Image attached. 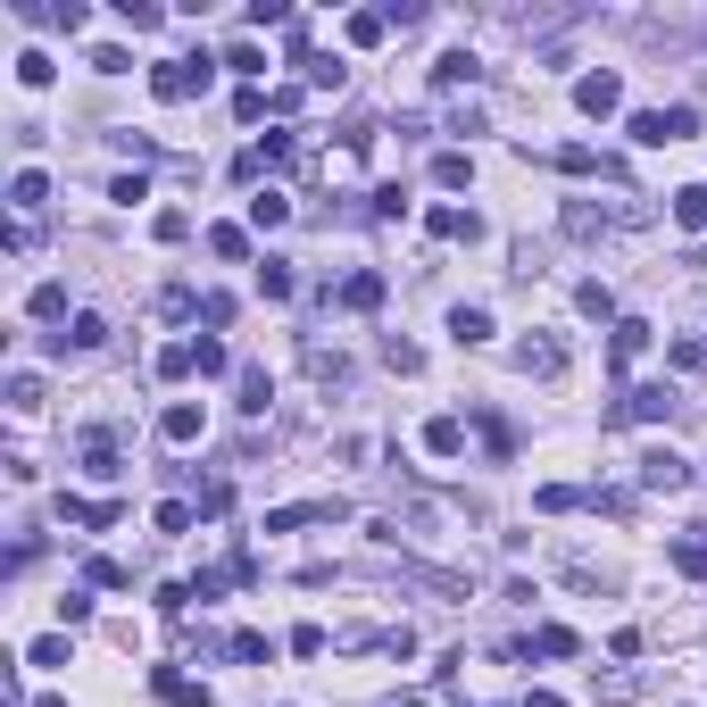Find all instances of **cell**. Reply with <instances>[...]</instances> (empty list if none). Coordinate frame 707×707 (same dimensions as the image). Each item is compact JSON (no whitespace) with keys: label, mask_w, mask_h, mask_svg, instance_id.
<instances>
[{"label":"cell","mask_w":707,"mask_h":707,"mask_svg":"<svg viewBox=\"0 0 707 707\" xmlns=\"http://www.w3.org/2000/svg\"><path fill=\"white\" fill-rule=\"evenodd\" d=\"M233 117H242V126H259V117H275V93H259V84H242V93H233Z\"/></svg>","instance_id":"38"},{"label":"cell","mask_w":707,"mask_h":707,"mask_svg":"<svg viewBox=\"0 0 707 707\" xmlns=\"http://www.w3.org/2000/svg\"><path fill=\"white\" fill-rule=\"evenodd\" d=\"M524 650H533V657H575V650H583V641H575V633H566V624H541V633H533V641H524Z\"/></svg>","instance_id":"31"},{"label":"cell","mask_w":707,"mask_h":707,"mask_svg":"<svg viewBox=\"0 0 707 707\" xmlns=\"http://www.w3.org/2000/svg\"><path fill=\"white\" fill-rule=\"evenodd\" d=\"M300 67H308V84H317V93H341V84H350V67H341V58H300Z\"/></svg>","instance_id":"41"},{"label":"cell","mask_w":707,"mask_h":707,"mask_svg":"<svg viewBox=\"0 0 707 707\" xmlns=\"http://www.w3.org/2000/svg\"><path fill=\"white\" fill-rule=\"evenodd\" d=\"M42 200H51V175H42V167L9 175V217H42Z\"/></svg>","instance_id":"14"},{"label":"cell","mask_w":707,"mask_h":707,"mask_svg":"<svg viewBox=\"0 0 707 707\" xmlns=\"http://www.w3.org/2000/svg\"><path fill=\"white\" fill-rule=\"evenodd\" d=\"M391 707H425V699H391Z\"/></svg>","instance_id":"59"},{"label":"cell","mask_w":707,"mask_h":707,"mask_svg":"<svg viewBox=\"0 0 707 707\" xmlns=\"http://www.w3.org/2000/svg\"><path fill=\"white\" fill-rule=\"evenodd\" d=\"M250 225H259V233H275V225H292V200H283V192H259V200H250Z\"/></svg>","instance_id":"33"},{"label":"cell","mask_w":707,"mask_h":707,"mask_svg":"<svg viewBox=\"0 0 707 707\" xmlns=\"http://www.w3.org/2000/svg\"><path fill=\"white\" fill-rule=\"evenodd\" d=\"M117 18H126L133 34H150V25H159V0H117Z\"/></svg>","instance_id":"50"},{"label":"cell","mask_w":707,"mask_h":707,"mask_svg":"<svg viewBox=\"0 0 707 707\" xmlns=\"http://www.w3.org/2000/svg\"><path fill=\"white\" fill-rule=\"evenodd\" d=\"M192 508H200V516H225V508H233V483H225V475H208V483H192Z\"/></svg>","instance_id":"34"},{"label":"cell","mask_w":707,"mask_h":707,"mask_svg":"<svg viewBox=\"0 0 707 707\" xmlns=\"http://www.w3.org/2000/svg\"><path fill=\"white\" fill-rule=\"evenodd\" d=\"M425 449H433V458H458V449H466V425H458V416H425Z\"/></svg>","instance_id":"23"},{"label":"cell","mask_w":707,"mask_h":707,"mask_svg":"<svg viewBox=\"0 0 707 707\" xmlns=\"http://www.w3.org/2000/svg\"><path fill=\"white\" fill-rule=\"evenodd\" d=\"M75 624H93V599H84V591L58 599V633H75Z\"/></svg>","instance_id":"52"},{"label":"cell","mask_w":707,"mask_h":707,"mask_svg":"<svg viewBox=\"0 0 707 707\" xmlns=\"http://www.w3.org/2000/svg\"><path fill=\"white\" fill-rule=\"evenodd\" d=\"M34 707H67V699H58V690H51V699H34Z\"/></svg>","instance_id":"58"},{"label":"cell","mask_w":707,"mask_h":707,"mask_svg":"<svg viewBox=\"0 0 707 707\" xmlns=\"http://www.w3.org/2000/svg\"><path fill=\"white\" fill-rule=\"evenodd\" d=\"M150 233H159V242H184L192 217H184V208H159V217H150Z\"/></svg>","instance_id":"51"},{"label":"cell","mask_w":707,"mask_h":707,"mask_svg":"<svg viewBox=\"0 0 707 707\" xmlns=\"http://www.w3.org/2000/svg\"><path fill=\"white\" fill-rule=\"evenodd\" d=\"M225 67L242 75V84H259V75H267V51H259V42H233V51H225Z\"/></svg>","instance_id":"37"},{"label":"cell","mask_w":707,"mask_h":707,"mask_svg":"<svg viewBox=\"0 0 707 707\" xmlns=\"http://www.w3.org/2000/svg\"><path fill=\"white\" fill-rule=\"evenodd\" d=\"M126 516V500H84V491H58V524H84V533H109Z\"/></svg>","instance_id":"7"},{"label":"cell","mask_w":707,"mask_h":707,"mask_svg":"<svg viewBox=\"0 0 707 707\" xmlns=\"http://www.w3.org/2000/svg\"><path fill=\"white\" fill-rule=\"evenodd\" d=\"M374 650H383V657H416V633H409V624H391V633H374Z\"/></svg>","instance_id":"53"},{"label":"cell","mask_w":707,"mask_h":707,"mask_svg":"<svg viewBox=\"0 0 707 707\" xmlns=\"http://www.w3.org/2000/svg\"><path fill=\"white\" fill-rule=\"evenodd\" d=\"M641 350H650V325H641V317H616V325H608V367L624 374Z\"/></svg>","instance_id":"13"},{"label":"cell","mask_w":707,"mask_h":707,"mask_svg":"<svg viewBox=\"0 0 707 707\" xmlns=\"http://www.w3.org/2000/svg\"><path fill=\"white\" fill-rule=\"evenodd\" d=\"M449 334H458V350L491 341V308H475V300H466V308H449Z\"/></svg>","instance_id":"20"},{"label":"cell","mask_w":707,"mask_h":707,"mask_svg":"<svg viewBox=\"0 0 707 707\" xmlns=\"http://www.w3.org/2000/svg\"><path fill=\"white\" fill-rule=\"evenodd\" d=\"M433 184H442V192H466V184H475V159H466V150H442V159H433Z\"/></svg>","instance_id":"24"},{"label":"cell","mask_w":707,"mask_h":707,"mask_svg":"<svg viewBox=\"0 0 707 707\" xmlns=\"http://www.w3.org/2000/svg\"><path fill=\"white\" fill-rule=\"evenodd\" d=\"M84 583H93V591H126V558H84Z\"/></svg>","instance_id":"35"},{"label":"cell","mask_w":707,"mask_h":707,"mask_svg":"<svg viewBox=\"0 0 707 707\" xmlns=\"http://www.w3.org/2000/svg\"><path fill=\"white\" fill-rule=\"evenodd\" d=\"M624 133H633V142H641V150H666V142H674V126H666V109H633V117H624Z\"/></svg>","instance_id":"18"},{"label":"cell","mask_w":707,"mask_h":707,"mask_svg":"<svg viewBox=\"0 0 707 707\" xmlns=\"http://www.w3.org/2000/svg\"><path fill=\"white\" fill-rule=\"evenodd\" d=\"M341 34H350V51H374V42L391 34V18H383V9H358V18L341 25Z\"/></svg>","instance_id":"27"},{"label":"cell","mask_w":707,"mask_h":707,"mask_svg":"<svg viewBox=\"0 0 707 707\" xmlns=\"http://www.w3.org/2000/svg\"><path fill=\"white\" fill-rule=\"evenodd\" d=\"M341 308H350V317L383 308V275H374V267H367V275H350V283H341Z\"/></svg>","instance_id":"21"},{"label":"cell","mask_w":707,"mask_h":707,"mask_svg":"<svg viewBox=\"0 0 707 707\" xmlns=\"http://www.w3.org/2000/svg\"><path fill=\"white\" fill-rule=\"evenodd\" d=\"M350 516V500H292V508H275L267 516V533H300V524H341Z\"/></svg>","instance_id":"8"},{"label":"cell","mask_w":707,"mask_h":707,"mask_svg":"<svg viewBox=\"0 0 707 707\" xmlns=\"http://www.w3.org/2000/svg\"><path fill=\"white\" fill-rule=\"evenodd\" d=\"M674 409H683V400H674V383H633L608 416H599V425H666Z\"/></svg>","instance_id":"1"},{"label":"cell","mask_w":707,"mask_h":707,"mask_svg":"<svg viewBox=\"0 0 707 707\" xmlns=\"http://www.w3.org/2000/svg\"><path fill=\"white\" fill-rule=\"evenodd\" d=\"M84 475H93V483H117V475H126V458H117V433H109V425L84 433Z\"/></svg>","instance_id":"9"},{"label":"cell","mask_w":707,"mask_h":707,"mask_svg":"<svg viewBox=\"0 0 707 707\" xmlns=\"http://www.w3.org/2000/svg\"><path fill=\"white\" fill-rule=\"evenodd\" d=\"M109 200H126V208H133V200H150V175H142V167H133V175H117V184H109Z\"/></svg>","instance_id":"54"},{"label":"cell","mask_w":707,"mask_h":707,"mask_svg":"<svg viewBox=\"0 0 707 707\" xmlns=\"http://www.w3.org/2000/svg\"><path fill=\"white\" fill-rule=\"evenodd\" d=\"M633 483L641 491H690V458H683V449H641Z\"/></svg>","instance_id":"3"},{"label":"cell","mask_w":707,"mask_h":707,"mask_svg":"<svg viewBox=\"0 0 707 707\" xmlns=\"http://www.w3.org/2000/svg\"><path fill=\"white\" fill-rule=\"evenodd\" d=\"M383 367L391 374H425V350H416L409 334H383Z\"/></svg>","instance_id":"28"},{"label":"cell","mask_w":707,"mask_h":707,"mask_svg":"<svg viewBox=\"0 0 707 707\" xmlns=\"http://www.w3.org/2000/svg\"><path fill=\"white\" fill-rule=\"evenodd\" d=\"M666 558H674V575H683V583H707V524L674 533V550H666Z\"/></svg>","instance_id":"16"},{"label":"cell","mask_w":707,"mask_h":707,"mask_svg":"<svg viewBox=\"0 0 707 707\" xmlns=\"http://www.w3.org/2000/svg\"><path fill=\"white\" fill-rule=\"evenodd\" d=\"M200 433H208V409H200V400H167V409H159V442H167V449H192Z\"/></svg>","instance_id":"6"},{"label":"cell","mask_w":707,"mask_h":707,"mask_svg":"<svg viewBox=\"0 0 707 707\" xmlns=\"http://www.w3.org/2000/svg\"><path fill=\"white\" fill-rule=\"evenodd\" d=\"M425 233L433 242H483V217L475 208H425Z\"/></svg>","instance_id":"10"},{"label":"cell","mask_w":707,"mask_h":707,"mask_svg":"<svg viewBox=\"0 0 707 707\" xmlns=\"http://www.w3.org/2000/svg\"><path fill=\"white\" fill-rule=\"evenodd\" d=\"M192 516H200V508H192V500H167V508H159V516H150V524H159V533H192Z\"/></svg>","instance_id":"49"},{"label":"cell","mask_w":707,"mask_h":707,"mask_svg":"<svg viewBox=\"0 0 707 707\" xmlns=\"http://www.w3.org/2000/svg\"><path fill=\"white\" fill-rule=\"evenodd\" d=\"M100 341H109V317L75 308V317H67V350H100Z\"/></svg>","instance_id":"25"},{"label":"cell","mask_w":707,"mask_h":707,"mask_svg":"<svg viewBox=\"0 0 707 707\" xmlns=\"http://www.w3.org/2000/svg\"><path fill=\"white\" fill-rule=\"evenodd\" d=\"M533 508H541V516H575V508H591V491H575V483H541V491H533Z\"/></svg>","instance_id":"22"},{"label":"cell","mask_w":707,"mask_h":707,"mask_svg":"<svg viewBox=\"0 0 707 707\" xmlns=\"http://www.w3.org/2000/svg\"><path fill=\"white\" fill-rule=\"evenodd\" d=\"M300 367L317 374V383H334V391H341V383H350V358H341V350H334V341H317V334L300 341Z\"/></svg>","instance_id":"12"},{"label":"cell","mask_w":707,"mask_h":707,"mask_svg":"<svg viewBox=\"0 0 707 707\" xmlns=\"http://www.w3.org/2000/svg\"><path fill=\"white\" fill-rule=\"evenodd\" d=\"M475 433H483V449H491V458H508V449H516V442H508V425H500V416H475Z\"/></svg>","instance_id":"55"},{"label":"cell","mask_w":707,"mask_h":707,"mask_svg":"<svg viewBox=\"0 0 707 707\" xmlns=\"http://www.w3.org/2000/svg\"><path fill=\"white\" fill-rule=\"evenodd\" d=\"M25 308H34L42 325H51V317H67V283H34V300H25Z\"/></svg>","instance_id":"42"},{"label":"cell","mask_w":707,"mask_h":707,"mask_svg":"<svg viewBox=\"0 0 707 707\" xmlns=\"http://www.w3.org/2000/svg\"><path fill=\"white\" fill-rule=\"evenodd\" d=\"M208 250H217V259H250V233L242 225H208Z\"/></svg>","instance_id":"40"},{"label":"cell","mask_w":707,"mask_h":707,"mask_svg":"<svg viewBox=\"0 0 707 707\" xmlns=\"http://www.w3.org/2000/svg\"><path fill=\"white\" fill-rule=\"evenodd\" d=\"M259 175H267V150H259V142H250V150H242V159H233V184H259Z\"/></svg>","instance_id":"56"},{"label":"cell","mask_w":707,"mask_h":707,"mask_svg":"<svg viewBox=\"0 0 707 707\" xmlns=\"http://www.w3.org/2000/svg\"><path fill=\"white\" fill-rule=\"evenodd\" d=\"M575 109L591 117V126H599V117H616V109H624V75H616V67L583 75V84H575Z\"/></svg>","instance_id":"4"},{"label":"cell","mask_w":707,"mask_h":707,"mask_svg":"<svg viewBox=\"0 0 707 707\" xmlns=\"http://www.w3.org/2000/svg\"><path fill=\"white\" fill-rule=\"evenodd\" d=\"M51 51H18V84H34V93H42V84H51Z\"/></svg>","instance_id":"47"},{"label":"cell","mask_w":707,"mask_h":707,"mask_svg":"<svg viewBox=\"0 0 707 707\" xmlns=\"http://www.w3.org/2000/svg\"><path fill=\"white\" fill-rule=\"evenodd\" d=\"M283 650H292V657H325V624H292V633H283Z\"/></svg>","instance_id":"45"},{"label":"cell","mask_w":707,"mask_h":707,"mask_svg":"<svg viewBox=\"0 0 707 707\" xmlns=\"http://www.w3.org/2000/svg\"><path fill=\"white\" fill-rule=\"evenodd\" d=\"M524 707H566V699H558V690H533V699H524Z\"/></svg>","instance_id":"57"},{"label":"cell","mask_w":707,"mask_h":707,"mask_svg":"<svg viewBox=\"0 0 707 707\" xmlns=\"http://www.w3.org/2000/svg\"><path fill=\"white\" fill-rule=\"evenodd\" d=\"M575 308H583L591 325H616V292H608V283H583V292H575Z\"/></svg>","instance_id":"32"},{"label":"cell","mask_w":707,"mask_h":707,"mask_svg":"<svg viewBox=\"0 0 707 707\" xmlns=\"http://www.w3.org/2000/svg\"><path fill=\"white\" fill-rule=\"evenodd\" d=\"M558 225H566V242H599L616 217H608L599 200H566V208H558Z\"/></svg>","instance_id":"15"},{"label":"cell","mask_w":707,"mask_h":707,"mask_svg":"<svg viewBox=\"0 0 707 707\" xmlns=\"http://www.w3.org/2000/svg\"><path fill=\"white\" fill-rule=\"evenodd\" d=\"M674 217H683V225H707V184H683V192H674Z\"/></svg>","instance_id":"48"},{"label":"cell","mask_w":707,"mask_h":707,"mask_svg":"<svg viewBox=\"0 0 707 707\" xmlns=\"http://www.w3.org/2000/svg\"><path fill=\"white\" fill-rule=\"evenodd\" d=\"M433 84H442V93H458V84H483L475 51H442V58H433Z\"/></svg>","instance_id":"17"},{"label":"cell","mask_w":707,"mask_h":707,"mask_svg":"<svg viewBox=\"0 0 707 707\" xmlns=\"http://www.w3.org/2000/svg\"><path fill=\"white\" fill-rule=\"evenodd\" d=\"M516 374L558 383V374H566V341H558V334H524V341H516Z\"/></svg>","instance_id":"5"},{"label":"cell","mask_w":707,"mask_h":707,"mask_svg":"<svg viewBox=\"0 0 707 707\" xmlns=\"http://www.w3.org/2000/svg\"><path fill=\"white\" fill-rule=\"evenodd\" d=\"M192 367H200V374H225V367H233V350H225L217 334H200V341H192Z\"/></svg>","instance_id":"39"},{"label":"cell","mask_w":707,"mask_h":707,"mask_svg":"<svg viewBox=\"0 0 707 707\" xmlns=\"http://www.w3.org/2000/svg\"><path fill=\"white\" fill-rule=\"evenodd\" d=\"M550 167H558V175H608V159H599V150H583V142H566Z\"/></svg>","instance_id":"29"},{"label":"cell","mask_w":707,"mask_h":707,"mask_svg":"<svg viewBox=\"0 0 707 707\" xmlns=\"http://www.w3.org/2000/svg\"><path fill=\"white\" fill-rule=\"evenodd\" d=\"M150 690H159L167 707H217V690H208V683H184L175 666H150Z\"/></svg>","instance_id":"11"},{"label":"cell","mask_w":707,"mask_h":707,"mask_svg":"<svg viewBox=\"0 0 707 707\" xmlns=\"http://www.w3.org/2000/svg\"><path fill=\"white\" fill-rule=\"evenodd\" d=\"M9 409H18V416L42 409V374H9Z\"/></svg>","instance_id":"43"},{"label":"cell","mask_w":707,"mask_h":707,"mask_svg":"<svg viewBox=\"0 0 707 707\" xmlns=\"http://www.w3.org/2000/svg\"><path fill=\"white\" fill-rule=\"evenodd\" d=\"M233 391H242V416H267V400H275L267 367H233Z\"/></svg>","instance_id":"19"},{"label":"cell","mask_w":707,"mask_h":707,"mask_svg":"<svg viewBox=\"0 0 707 707\" xmlns=\"http://www.w3.org/2000/svg\"><path fill=\"white\" fill-rule=\"evenodd\" d=\"M208 75H217V58H159V67H150V93L159 100H200L208 93Z\"/></svg>","instance_id":"2"},{"label":"cell","mask_w":707,"mask_h":707,"mask_svg":"<svg viewBox=\"0 0 707 707\" xmlns=\"http://www.w3.org/2000/svg\"><path fill=\"white\" fill-rule=\"evenodd\" d=\"M225 650L242 657V666H267V657H275V641H267L259 624H242V633H225Z\"/></svg>","instance_id":"26"},{"label":"cell","mask_w":707,"mask_h":707,"mask_svg":"<svg viewBox=\"0 0 707 707\" xmlns=\"http://www.w3.org/2000/svg\"><path fill=\"white\" fill-rule=\"evenodd\" d=\"M67 657H75V650H67V633H42L34 650H25V666H67Z\"/></svg>","instance_id":"46"},{"label":"cell","mask_w":707,"mask_h":707,"mask_svg":"<svg viewBox=\"0 0 707 707\" xmlns=\"http://www.w3.org/2000/svg\"><path fill=\"white\" fill-rule=\"evenodd\" d=\"M259 300H292V259H259Z\"/></svg>","instance_id":"36"},{"label":"cell","mask_w":707,"mask_h":707,"mask_svg":"<svg viewBox=\"0 0 707 707\" xmlns=\"http://www.w3.org/2000/svg\"><path fill=\"white\" fill-rule=\"evenodd\" d=\"M599 699H608V707H624V699H641V674H599Z\"/></svg>","instance_id":"44"},{"label":"cell","mask_w":707,"mask_h":707,"mask_svg":"<svg viewBox=\"0 0 707 707\" xmlns=\"http://www.w3.org/2000/svg\"><path fill=\"white\" fill-rule=\"evenodd\" d=\"M150 367H159V383H184V374H200V367H192V341H167Z\"/></svg>","instance_id":"30"}]
</instances>
